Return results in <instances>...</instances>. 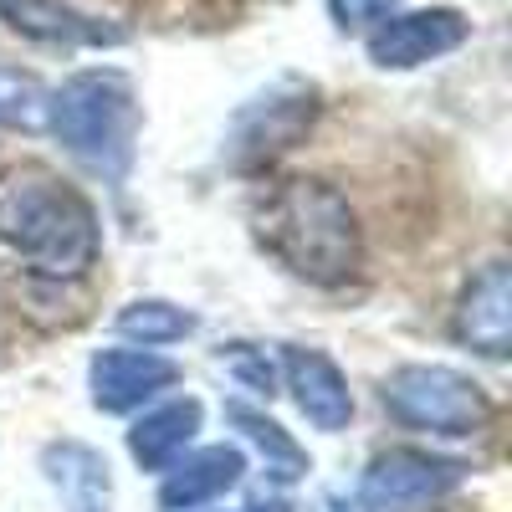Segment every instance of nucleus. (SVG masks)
<instances>
[{
  "mask_svg": "<svg viewBox=\"0 0 512 512\" xmlns=\"http://www.w3.org/2000/svg\"><path fill=\"white\" fill-rule=\"evenodd\" d=\"M0 246L21 251L41 277H82L98 262V216L47 164H16L0 175Z\"/></svg>",
  "mask_w": 512,
  "mask_h": 512,
  "instance_id": "1",
  "label": "nucleus"
},
{
  "mask_svg": "<svg viewBox=\"0 0 512 512\" xmlns=\"http://www.w3.org/2000/svg\"><path fill=\"white\" fill-rule=\"evenodd\" d=\"M256 236L277 262L318 287H338L359 272V221L354 205L323 180H287L256 210Z\"/></svg>",
  "mask_w": 512,
  "mask_h": 512,
  "instance_id": "2",
  "label": "nucleus"
},
{
  "mask_svg": "<svg viewBox=\"0 0 512 512\" xmlns=\"http://www.w3.org/2000/svg\"><path fill=\"white\" fill-rule=\"evenodd\" d=\"M246 512H292V507H287L282 497H251V502H246Z\"/></svg>",
  "mask_w": 512,
  "mask_h": 512,
  "instance_id": "20",
  "label": "nucleus"
},
{
  "mask_svg": "<svg viewBox=\"0 0 512 512\" xmlns=\"http://www.w3.org/2000/svg\"><path fill=\"white\" fill-rule=\"evenodd\" d=\"M88 379H93V405L103 415H123V410H139L144 400H154L159 390H169L180 379V364L154 349H103Z\"/></svg>",
  "mask_w": 512,
  "mask_h": 512,
  "instance_id": "8",
  "label": "nucleus"
},
{
  "mask_svg": "<svg viewBox=\"0 0 512 512\" xmlns=\"http://www.w3.org/2000/svg\"><path fill=\"white\" fill-rule=\"evenodd\" d=\"M41 472L57 487L62 512H113V472L103 451L82 441H52L41 451Z\"/></svg>",
  "mask_w": 512,
  "mask_h": 512,
  "instance_id": "11",
  "label": "nucleus"
},
{
  "mask_svg": "<svg viewBox=\"0 0 512 512\" xmlns=\"http://www.w3.org/2000/svg\"><path fill=\"white\" fill-rule=\"evenodd\" d=\"M395 6H400V0H328L333 21L344 26V31H364V26L390 21V16H395Z\"/></svg>",
  "mask_w": 512,
  "mask_h": 512,
  "instance_id": "18",
  "label": "nucleus"
},
{
  "mask_svg": "<svg viewBox=\"0 0 512 512\" xmlns=\"http://www.w3.org/2000/svg\"><path fill=\"white\" fill-rule=\"evenodd\" d=\"M0 21L31 41H47V47H113V41H123L118 26L82 16L67 0H0Z\"/></svg>",
  "mask_w": 512,
  "mask_h": 512,
  "instance_id": "10",
  "label": "nucleus"
},
{
  "mask_svg": "<svg viewBox=\"0 0 512 512\" xmlns=\"http://www.w3.org/2000/svg\"><path fill=\"white\" fill-rule=\"evenodd\" d=\"M282 369H287V390L297 400L318 431H344L354 420V395H349V379L328 354L318 349H287L282 354Z\"/></svg>",
  "mask_w": 512,
  "mask_h": 512,
  "instance_id": "9",
  "label": "nucleus"
},
{
  "mask_svg": "<svg viewBox=\"0 0 512 512\" xmlns=\"http://www.w3.org/2000/svg\"><path fill=\"white\" fill-rule=\"evenodd\" d=\"M318 512H354V507H349L344 497H323V502H318Z\"/></svg>",
  "mask_w": 512,
  "mask_h": 512,
  "instance_id": "21",
  "label": "nucleus"
},
{
  "mask_svg": "<svg viewBox=\"0 0 512 512\" xmlns=\"http://www.w3.org/2000/svg\"><path fill=\"white\" fill-rule=\"evenodd\" d=\"M466 477V466L451 456H431L415 446L379 451L364 472V507L369 512H425L441 502L456 482Z\"/></svg>",
  "mask_w": 512,
  "mask_h": 512,
  "instance_id": "5",
  "label": "nucleus"
},
{
  "mask_svg": "<svg viewBox=\"0 0 512 512\" xmlns=\"http://www.w3.org/2000/svg\"><path fill=\"white\" fill-rule=\"evenodd\" d=\"M200 400H169L159 410H149L134 431H128V451H134V461L144 466V472H169L185 446L195 441L200 431Z\"/></svg>",
  "mask_w": 512,
  "mask_h": 512,
  "instance_id": "14",
  "label": "nucleus"
},
{
  "mask_svg": "<svg viewBox=\"0 0 512 512\" xmlns=\"http://www.w3.org/2000/svg\"><path fill=\"white\" fill-rule=\"evenodd\" d=\"M226 359H231V369L251 384V390H272V364L267 359H251V349H231Z\"/></svg>",
  "mask_w": 512,
  "mask_h": 512,
  "instance_id": "19",
  "label": "nucleus"
},
{
  "mask_svg": "<svg viewBox=\"0 0 512 512\" xmlns=\"http://www.w3.org/2000/svg\"><path fill=\"white\" fill-rule=\"evenodd\" d=\"M246 472V456L236 446H205L195 456H185L180 466H169V477L159 487V507L164 512H195L205 502L226 497Z\"/></svg>",
  "mask_w": 512,
  "mask_h": 512,
  "instance_id": "12",
  "label": "nucleus"
},
{
  "mask_svg": "<svg viewBox=\"0 0 512 512\" xmlns=\"http://www.w3.org/2000/svg\"><path fill=\"white\" fill-rule=\"evenodd\" d=\"M41 118H47L41 77L0 62V128H41Z\"/></svg>",
  "mask_w": 512,
  "mask_h": 512,
  "instance_id": "17",
  "label": "nucleus"
},
{
  "mask_svg": "<svg viewBox=\"0 0 512 512\" xmlns=\"http://www.w3.org/2000/svg\"><path fill=\"white\" fill-rule=\"evenodd\" d=\"M226 420L236 425V431L262 451V461H267V472L277 477V482H303L308 477V451L297 446L282 425L272 420V415H262V410H251V405H226Z\"/></svg>",
  "mask_w": 512,
  "mask_h": 512,
  "instance_id": "15",
  "label": "nucleus"
},
{
  "mask_svg": "<svg viewBox=\"0 0 512 512\" xmlns=\"http://www.w3.org/2000/svg\"><path fill=\"white\" fill-rule=\"evenodd\" d=\"M384 410L410 431L436 436H477L492 420V400L477 379L446 364H405L384 379Z\"/></svg>",
  "mask_w": 512,
  "mask_h": 512,
  "instance_id": "4",
  "label": "nucleus"
},
{
  "mask_svg": "<svg viewBox=\"0 0 512 512\" xmlns=\"http://www.w3.org/2000/svg\"><path fill=\"white\" fill-rule=\"evenodd\" d=\"M308 123H313V88H297L292 82V88H282L241 113V134H236L241 159H272V154L292 149Z\"/></svg>",
  "mask_w": 512,
  "mask_h": 512,
  "instance_id": "13",
  "label": "nucleus"
},
{
  "mask_svg": "<svg viewBox=\"0 0 512 512\" xmlns=\"http://www.w3.org/2000/svg\"><path fill=\"white\" fill-rule=\"evenodd\" d=\"M62 139V149L88 164L103 180H123L134 164L139 139V98L134 82L113 67L72 72L57 93H47V118H41Z\"/></svg>",
  "mask_w": 512,
  "mask_h": 512,
  "instance_id": "3",
  "label": "nucleus"
},
{
  "mask_svg": "<svg viewBox=\"0 0 512 512\" xmlns=\"http://www.w3.org/2000/svg\"><path fill=\"white\" fill-rule=\"evenodd\" d=\"M118 333L139 338V344H180L185 333H195V318L175 303H159V297H144V303H128L118 313Z\"/></svg>",
  "mask_w": 512,
  "mask_h": 512,
  "instance_id": "16",
  "label": "nucleus"
},
{
  "mask_svg": "<svg viewBox=\"0 0 512 512\" xmlns=\"http://www.w3.org/2000/svg\"><path fill=\"white\" fill-rule=\"evenodd\" d=\"M456 338L487 359L512 354V267L487 262L456 303Z\"/></svg>",
  "mask_w": 512,
  "mask_h": 512,
  "instance_id": "7",
  "label": "nucleus"
},
{
  "mask_svg": "<svg viewBox=\"0 0 512 512\" xmlns=\"http://www.w3.org/2000/svg\"><path fill=\"white\" fill-rule=\"evenodd\" d=\"M466 16L451 11V6H436V11H410V16H390L369 31V62L374 67H420L431 57H446L466 41Z\"/></svg>",
  "mask_w": 512,
  "mask_h": 512,
  "instance_id": "6",
  "label": "nucleus"
}]
</instances>
